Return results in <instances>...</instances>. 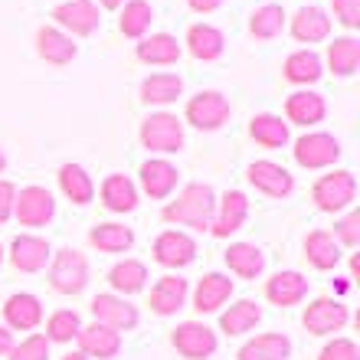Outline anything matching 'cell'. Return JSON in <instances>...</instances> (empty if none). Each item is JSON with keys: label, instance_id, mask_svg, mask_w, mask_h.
Returning <instances> with one entry per match:
<instances>
[{"label": "cell", "instance_id": "obj_15", "mask_svg": "<svg viewBox=\"0 0 360 360\" xmlns=\"http://www.w3.org/2000/svg\"><path fill=\"white\" fill-rule=\"evenodd\" d=\"M53 259V249L43 236H33V233H23L10 243V266L17 272H43L46 262Z\"/></svg>", "mask_w": 360, "mask_h": 360}, {"label": "cell", "instance_id": "obj_46", "mask_svg": "<svg viewBox=\"0 0 360 360\" xmlns=\"http://www.w3.org/2000/svg\"><path fill=\"white\" fill-rule=\"evenodd\" d=\"M13 200H17V187L10 180H0V226L13 217Z\"/></svg>", "mask_w": 360, "mask_h": 360}, {"label": "cell", "instance_id": "obj_6", "mask_svg": "<svg viewBox=\"0 0 360 360\" xmlns=\"http://www.w3.org/2000/svg\"><path fill=\"white\" fill-rule=\"evenodd\" d=\"M229 98L223 92H197L184 108V118H187L197 131H217L229 122Z\"/></svg>", "mask_w": 360, "mask_h": 360}, {"label": "cell", "instance_id": "obj_51", "mask_svg": "<svg viewBox=\"0 0 360 360\" xmlns=\"http://www.w3.org/2000/svg\"><path fill=\"white\" fill-rule=\"evenodd\" d=\"M7 171V154H4V148H0V174Z\"/></svg>", "mask_w": 360, "mask_h": 360}, {"label": "cell", "instance_id": "obj_45", "mask_svg": "<svg viewBox=\"0 0 360 360\" xmlns=\"http://www.w3.org/2000/svg\"><path fill=\"white\" fill-rule=\"evenodd\" d=\"M331 7H334V17L341 20L347 30L360 27V0H331Z\"/></svg>", "mask_w": 360, "mask_h": 360}, {"label": "cell", "instance_id": "obj_32", "mask_svg": "<svg viewBox=\"0 0 360 360\" xmlns=\"http://www.w3.org/2000/svg\"><path fill=\"white\" fill-rule=\"evenodd\" d=\"M226 266L239 278H259L266 272V252L256 243H233L226 249Z\"/></svg>", "mask_w": 360, "mask_h": 360}, {"label": "cell", "instance_id": "obj_30", "mask_svg": "<svg viewBox=\"0 0 360 360\" xmlns=\"http://www.w3.org/2000/svg\"><path fill=\"white\" fill-rule=\"evenodd\" d=\"M282 76H285V82H292V86H314V82L324 76L321 56L311 53V49H298V53H292V56L285 59Z\"/></svg>", "mask_w": 360, "mask_h": 360}, {"label": "cell", "instance_id": "obj_7", "mask_svg": "<svg viewBox=\"0 0 360 360\" xmlns=\"http://www.w3.org/2000/svg\"><path fill=\"white\" fill-rule=\"evenodd\" d=\"M13 217L20 219V226H46L56 217V200L46 187H23L17 190V200H13Z\"/></svg>", "mask_w": 360, "mask_h": 360}, {"label": "cell", "instance_id": "obj_28", "mask_svg": "<svg viewBox=\"0 0 360 360\" xmlns=\"http://www.w3.org/2000/svg\"><path fill=\"white\" fill-rule=\"evenodd\" d=\"M239 360H288L292 357V341L285 334H256L252 341H246L236 354Z\"/></svg>", "mask_w": 360, "mask_h": 360}, {"label": "cell", "instance_id": "obj_37", "mask_svg": "<svg viewBox=\"0 0 360 360\" xmlns=\"http://www.w3.org/2000/svg\"><path fill=\"white\" fill-rule=\"evenodd\" d=\"M89 243H92L98 252H128L134 246V233L131 226H122V223H98V226L89 229Z\"/></svg>", "mask_w": 360, "mask_h": 360}, {"label": "cell", "instance_id": "obj_5", "mask_svg": "<svg viewBox=\"0 0 360 360\" xmlns=\"http://www.w3.org/2000/svg\"><path fill=\"white\" fill-rule=\"evenodd\" d=\"M141 144L158 154H177L184 148V124L177 115L158 112L141 122Z\"/></svg>", "mask_w": 360, "mask_h": 360}, {"label": "cell", "instance_id": "obj_4", "mask_svg": "<svg viewBox=\"0 0 360 360\" xmlns=\"http://www.w3.org/2000/svg\"><path fill=\"white\" fill-rule=\"evenodd\" d=\"M295 161L298 167L304 171H324V167H334L338 158H341V141L328 131H311V134H302L295 141Z\"/></svg>", "mask_w": 360, "mask_h": 360}, {"label": "cell", "instance_id": "obj_21", "mask_svg": "<svg viewBox=\"0 0 360 360\" xmlns=\"http://www.w3.org/2000/svg\"><path fill=\"white\" fill-rule=\"evenodd\" d=\"M4 321H7L10 331H33L43 324V304L30 292L10 295L7 304H4Z\"/></svg>", "mask_w": 360, "mask_h": 360}, {"label": "cell", "instance_id": "obj_23", "mask_svg": "<svg viewBox=\"0 0 360 360\" xmlns=\"http://www.w3.org/2000/svg\"><path fill=\"white\" fill-rule=\"evenodd\" d=\"M324 115H328V105L318 92H292L285 98V118L292 124H302V128H311V124L324 122Z\"/></svg>", "mask_w": 360, "mask_h": 360}, {"label": "cell", "instance_id": "obj_10", "mask_svg": "<svg viewBox=\"0 0 360 360\" xmlns=\"http://www.w3.org/2000/svg\"><path fill=\"white\" fill-rule=\"evenodd\" d=\"M246 217H249V197L243 190H226L217 200V210H213V219H210V233L217 239H229L233 233L243 229Z\"/></svg>", "mask_w": 360, "mask_h": 360}, {"label": "cell", "instance_id": "obj_48", "mask_svg": "<svg viewBox=\"0 0 360 360\" xmlns=\"http://www.w3.org/2000/svg\"><path fill=\"white\" fill-rule=\"evenodd\" d=\"M10 351H13V331H10V328H0V357Z\"/></svg>", "mask_w": 360, "mask_h": 360}, {"label": "cell", "instance_id": "obj_25", "mask_svg": "<svg viewBox=\"0 0 360 360\" xmlns=\"http://www.w3.org/2000/svg\"><path fill=\"white\" fill-rule=\"evenodd\" d=\"M304 256H308V262H311L314 269L331 272V269H338L344 252H341V243H338L328 229H314V233L304 236Z\"/></svg>", "mask_w": 360, "mask_h": 360}, {"label": "cell", "instance_id": "obj_40", "mask_svg": "<svg viewBox=\"0 0 360 360\" xmlns=\"http://www.w3.org/2000/svg\"><path fill=\"white\" fill-rule=\"evenodd\" d=\"M285 27V10L278 4H262L249 17V33L256 39H275Z\"/></svg>", "mask_w": 360, "mask_h": 360}, {"label": "cell", "instance_id": "obj_11", "mask_svg": "<svg viewBox=\"0 0 360 360\" xmlns=\"http://www.w3.org/2000/svg\"><path fill=\"white\" fill-rule=\"evenodd\" d=\"M92 314L95 321L105 324V328H112V331H134L138 328V321H141V314H138V308H134L131 302H124L122 295H95L92 298Z\"/></svg>", "mask_w": 360, "mask_h": 360}, {"label": "cell", "instance_id": "obj_52", "mask_svg": "<svg viewBox=\"0 0 360 360\" xmlns=\"http://www.w3.org/2000/svg\"><path fill=\"white\" fill-rule=\"evenodd\" d=\"M63 360H89V357H82V354H79V351H72V354H66V357H63Z\"/></svg>", "mask_w": 360, "mask_h": 360}, {"label": "cell", "instance_id": "obj_26", "mask_svg": "<svg viewBox=\"0 0 360 360\" xmlns=\"http://www.w3.org/2000/svg\"><path fill=\"white\" fill-rule=\"evenodd\" d=\"M180 43L171 37V33H154V37H141L134 56L141 59L144 66H174L180 59Z\"/></svg>", "mask_w": 360, "mask_h": 360}, {"label": "cell", "instance_id": "obj_9", "mask_svg": "<svg viewBox=\"0 0 360 360\" xmlns=\"http://www.w3.org/2000/svg\"><path fill=\"white\" fill-rule=\"evenodd\" d=\"M171 344L177 347L180 357H187V360H207V357H213L219 347L217 331L207 328V324H200V321L177 324L171 334Z\"/></svg>", "mask_w": 360, "mask_h": 360}, {"label": "cell", "instance_id": "obj_36", "mask_svg": "<svg viewBox=\"0 0 360 360\" xmlns=\"http://www.w3.org/2000/svg\"><path fill=\"white\" fill-rule=\"evenodd\" d=\"M184 92V79L177 72H151L141 82V98L148 105H171Z\"/></svg>", "mask_w": 360, "mask_h": 360}, {"label": "cell", "instance_id": "obj_14", "mask_svg": "<svg viewBox=\"0 0 360 360\" xmlns=\"http://www.w3.org/2000/svg\"><path fill=\"white\" fill-rule=\"evenodd\" d=\"M246 177L259 193H266V197H272V200H285L295 190V177L275 161H252Z\"/></svg>", "mask_w": 360, "mask_h": 360}, {"label": "cell", "instance_id": "obj_34", "mask_svg": "<svg viewBox=\"0 0 360 360\" xmlns=\"http://www.w3.org/2000/svg\"><path fill=\"white\" fill-rule=\"evenodd\" d=\"M59 190L66 193V200H72L76 207H86L95 200V180L89 177L86 167L79 164H63L59 167Z\"/></svg>", "mask_w": 360, "mask_h": 360}, {"label": "cell", "instance_id": "obj_27", "mask_svg": "<svg viewBox=\"0 0 360 360\" xmlns=\"http://www.w3.org/2000/svg\"><path fill=\"white\" fill-rule=\"evenodd\" d=\"M102 207L112 213H131L138 207V187L124 174H108L102 180Z\"/></svg>", "mask_w": 360, "mask_h": 360}, {"label": "cell", "instance_id": "obj_1", "mask_svg": "<svg viewBox=\"0 0 360 360\" xmlns=\"http://www.w3.org/2000/svg\"><path fill=\"white\" fill-rule=\"evenodd\" d=\"M213 210H217V193L210 184H187V187L177 193V200H171L167 207L161 210L164 223H174V226H190V229H210V219H213Z\"/></svg>", "mask_w": 360, "mask_h": 360}, {"label": "cell", "instance_id": "obj_43", "mask_svg": "<svg viewBox=\"0 0 360 360\" xmlns=\"http://www.w3.org/2000/svg\"><path fill=\"white\" fill-rule=\"evenodd\" d=\"M331 236L338 239L341 246H347V249H357L360 246V213H357V210L334 223V233H331Z\"/></svg>", "mask_w": 360, "mask_h": 360}, {"label": "cell", "instance_id": "obj_29", "mask_svg": "<svg viewBox=\"0 0 360 360\" xmlns=\"http://www.w3.org/2000/svg\"><path fill=\"white\" fill-rule=\"evenodd\" d=\"M292 37L298 43H321L331 37V17L321 7H302L292 17Z\"/></svg>", "mask_w": 360, "mask_h": 360}, {"label": "cell", "instance_id": "obj_8", "mask_svg": "<svg viewBox=\"0 0 360 360\" xmlns=\"http://www.w3.org/2000/svg\"><path fill=\"white\" fill-rule=\"evenodd\" d=\"M351 321V311L347 304L338 302V298H314L302 314L304 331L314 334V338H328L334 331H344V324Z\"/></svg>", "mask_w": 360, "mask_h": 360}, {"label": "cell", "instance_id": "obj_33", "mask_svg": "<svg viewBox=\"0 0 360 360\" xmlns=\"http://www.w3.org/2000/svg\"><path fill=\"white\" fill-rule=\"evenodd\" d=\"M259 321H262V308L252 298H243V302L229 304L226 311L219 314V331L229 334V338H239V334L252 331Z\"/></svg>", "mask_w": 360, "mask_h": 360}, {"label": "cell", "instance_id": "obj_24", "mask_svg": "<svg viewBox=\"0 0 360 360\" xmlns=\"http://www.w3.org/2000/svg\"><path fill=\"white\" fill-rule=\"evenodd\" d=\"M37 53L53 66H66L76 59V43L69 33H63L59 27H39L37 30Z\"/></svg>", "mask_w": 360, "mask_h": 360}, {"label": "cell", "instance_id": "obj_20", "mask_svg": "<svg viewBox=\"0 0 360 360\" xmlns=\"http://www.w3.org/2000/svg\"><path fill=\"white\" fill-rule=\"evenodd\" d=\"M233 298V278L223 272H210L203 275L193 288V308L200 314H210V311H219L223 304Z\"/></svg>", "mask_w": 360, "mask_h": 360}, {"label": "cell", "instance_id": "obj_38", "mask_svg": "<svg viewBox=\"0 0 360 360\" xmlns=\"http://www.w3.org/2000/svg\"><path fill=\"white\" fill-rule=\"evenodd\" d=\"M328 66H331L334 76H354L360 66V43L354 37H341V39H334L331 46H328Z\"/></svg>", "mask_w": 360, "mask_h": 360}, {"label": "cell", "instance_id": "obj_42", "mask_svg": "<svg viewBox=\"0 0 360 360\" xmlns=\"http://www.w3.org/2000/svg\"><path fill=\"white\" fill-rule=\"evenodd\" d=\"M10 360H49V341L43 334H30L20 344H13Z\"/></svg>", "mask_w": 360, "mask_h": 360}, {"label": "cell", "instance_id": "obj_17", "mask_svg": "<svg viewBox=\"0 0 360 360\" xmlns=\"http://www.w3.org/2000/svg\"><path fill=\"white\" fill-rule=\"evenodd\" d=\"M138 177H141V190L151 200H167L174 193V187H177L180 171L164 158H151V161H144L138 167Z\"/></svg>", "mask_w": 360, "mask_h": 360}, {"label": "cell", "instance_id": "obj_41", "mask_svg": "<svg viewBox=\"0 0 360 360\" xmlns=\"http://www.w3.org/2000/svg\"><path fill=\"white\" fill-rule=\"evenodd\" d=\"M79 328H82V318H79L76 311H69V308H59V311L49 314L46 334H43V338H46L49 344H72Z\"/></svg>", "mask_w": 360, "mask_h": 360}, {"label": "cell", "instance_id": "obj_49", "mask_svg": "<svg viewBox=\"0 0 360 360\" xmlns=\"http://www.w3.org/2000/svg\"><path fill=\"white\" fill-rule=\"evenodd\" d=\"M98 4H102L105 10H118V7H122V4H124V0H98Z\"/></svg>", "mask_w": 360, "mask_h": 360}, {"label": "cell", "instance_id": "obj_18", "mask_svg": "<svg viewBox=\"0 0 360 360\" xmlns=\"http://www.w3.org/2000/svg\"><path fill=\"white\" fill-rule=\"evenodd\" d=\"M187 295H190L187 278H180V275H164V278H158V285L151 288L148 304H151L154 314L171 318V314H177L180 308L187 304Z\"/></svg>", "mask_w": 360, "mask_h": 360}, {"label": "cell", "instance_id": "obj_50", "mask_svg": "<svg viewBox=\"0 0 360 360\" xmlns=\"http://www.w3.org/2000/svg\"><path fill=\"white\" fill-rule=\"evenodd\" d=\"M357 275H360V259L351 256V278H357Z\"/></svg>", "mask_w": 360, "mask_h": 360}, {"label": "cell", "instance_id": "obj_3", "mask_svg": "<svg viewBox=\"0 0 360 360\" xmlns=\"http://www.w3.org/2000/svg\"><path fill=\"white\" fill-rule=\"evenodd\" d=\"M354 197H357V180H354L351 171L324 174V177L314 180L311 187V200L321 213H341V210H347L354 203Z\"/></svg>", "mask_w": 360, "mask_h": 360}, {"label": "cell", "instance_id": "obj_16", "mask_svg": "<svg viewBox=\"0 0 360 360\" xmlns=\"http://www.w3.org/2000/svg\"><path fill=\"white\" fill-rule=\"evenodd\" d=\"M76 344H79V354H82V357L112 360L122 351V334L95 321V324H89V328H79Z\"/></svg>", "mask_w": 360, "mask_h": 360}, {"label": "cell", "instance_id": "obj_19", "mask_svg": "<svg viewBox=\"0 0 360 360\" xmlns=\"http://www.w3.org/2000/svg\"><path fill=\"white\" fill-rule=\"evenodd\" d=\"M266 298L278 308H292V304H302L308 298V278L295 269H285V272H275L266 282Z\"/></svg>", "mask_w": 360, "mask_h": 360}, {"label": "cell", "instance_id": "obj_53", "mask_svg": "<svg viewBox=\"0 0 360 360\" xmlns=\"http://www.w3.org/2000/svg\"><path fill=\"white\" fill-rule=\"evenodd\" d=\"M0 262H4V249H0Z\"/></svg>", "mask_w": 360, "mask_h": 360}, {"label": "cell", "instance_id": "obj_13", "mask_svg": "<svg viewBox=\"0 0 360 360\" xmlns=\"http://www.w3.org/2000/svg\"><path fill=\"white\" fill-rule=\"evenodd\" d=\"M53 20H56L63 30H69L72 37H89L98 30L102 17H98V4L95 0H66L53 10Z\"/></svg>", "mask_w": 360, "mask_h": 360}, {"label": "cell", "instance_id": "obj_39", "mask_svg": "<svg viewBox=\"0 0 360 360\" xmlns=\"http://www.w3.org/2000/svg\"><path fill=\"white\" fill-rule=\"evenodd\" d=\"M151 20H154V7L148 0H124V10H122V17H118V30H122L124 37L141 39L151 30Z\"/></svg>", "mask_w": 360, "mask_h": 360}, {"label": "cell", "instance_id": "obj_47", "mask_svg": "<svg viewBox=\"0 0 360 360\" xmlns=\"http://www.w3.org/2000/svg\"><path fill=\"white\" fill-rule=\"evenodd\" d=\"M187 7L197 13H213L217 7H223V0H187Z\"/></svg>", "mask_w": 360, "mask_h": 360}, {"label": "cell", "instance_id": "obj_2", "mask_svg": "<svg viewBox=\"0 0 360 360\" xmlns=\"http://www.w3.org/2000/svg\"><path fill=\"white\" fill-rule=\"evenodd\" d=\"M49 285L59 295H82L89 285V259L72 246L59 249L49 259Z\"/></svg>", "mask_w": 360, "mask_h": 360}, {"label": "cell", "instance_id": "obj_12", "mask_svg": "<svg viewBox=\"0 0 360 360\" xmlns=\"http://www.w3.org/2000/svg\"><path fill=\"white\" fill-rule=\"evenodd\" d=\"M154 262H161L164 269H184L197 259V243L184 229H164L161 236L154 239Z\"/></svg>", "mask_w": 360, "mask_h": 360}, {"label": "cell", "instance_id": "obj_44", "mask_svg": "<svg viewBox=\"0 0 360 360\" xmlns=\"http://www.w3.org/2000/svg\"><path fill=\"white\" fill-rule=\"evenodd\" d=\"M318 360H360V351L351 338H334V341H328L321 347Z\"/></svg>", "mask_w": 360, "mask_h": 360}, {"label": "cell", "instance_id": "obj_35", "mask_svg": "<svg viewBox=\"0 0 360 360\" xmlns=\"http://www.w3.org/2000/svg\"><path fill=\"white\" fill-rule=\"evenodd\" d=\"M108 285H112L122 298L144 292V285H148V266L138 262V259H122V262H115L112 272H108Z\"/></svg>", "mask_w": 360, "mask_h": 360}, {"label": "cell", "instance_id": "obj_22", "mask_svg": "<svg viewBox=\"0 0 360 360\" xmlns=\"http://www.w3.org/2000/svg\"><path fill=\"white\" fill-rule=\"evenodd\" d=\"M187 49H190V56L200 59V63H213V59L223 56L226 37H223V30H217L213 23H193V27L187 30Z\"/></svg>", "mask_w": 360, "mask_h": 360}, {"label": "cell", "instance_id": "obj_31", "mask_svg": "<svg viewBox=\"0 0 360 360\" xmlns=\"http://www.w3.org/2000/svg\"><path fill=\"white\" fill-rule=\"evenodd\" d=\"M249 134L259 148L266 151H278L288 144V122H282V115H272V112H262L249 122Z\"/></svg>", "mask_w": 360, "mask_h": 360}]
</instances>
